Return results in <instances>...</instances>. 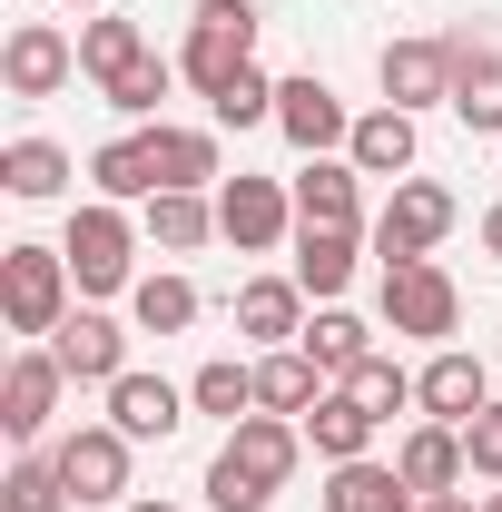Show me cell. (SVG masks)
I'll return each mask as SVG.
<instances>
[{"mask_svg": "<svg viewBox=\"0 0 502 512\" xmlns=\"http://www.w3.org/2000/svg\"><path fill=\"white\" fill-rule=\"evenodd\" d=\"M296 463H306V424H296V414H247V424H227V444L207 463V512H266L286 493Z\"/></svg>", "mask_w": 502, "mask_h": 512, "instance_id": "6da1fadb", "label": "cell"}, {"mask_svg": "<svg viewBox=\"0 0 502 512\" xmlns=\"http://www.w3.org/2000/svg\"><path fill=\"white\" fill-rule=\"evenodd\" d=\"M138 217L128 207H109V197H79L69 207V227H60V256H69V276H79V296H128L138 286Z\"/></svg>", "mask_w": 502, "mask_h": 512, "instance_id": "7a4b0ae2", "label": "cell"}, {"mask_svg": "<svg viewBox=\"0 0 502 512\" xmlns=\"http://www.w3.org/2000/svg\"><path fill=\"white\" fill-rule=\"evenodd\" d=\"M69 296H79V276H69L60 247H0V325L20 335V345H50L69 325Z\"/></svg>", "mask_w": 502, "mask_h": 512, "instance_id": "3957f363", "label": "cell"}, {"mask_svg": "<svg viewBox=\"0 0 502 512\" xmlns=\"http://www.w3.org/2000/svg\"><path fill=\"white\" fill-rule=\"evenodd\" d=\"M256 0H197L188 10V50H178V79H188L197 99H217L237 69H256Z\"/></svg>", "mask_w": 502, "mask_h": 512, "instance_id": "277c9868", "label": "cell"}, {"mask_svg": "<svg viewBox=\"0 0 502 512\" xmlns=\"http://www.w3.org/2000/svg\"><path fill=\"white\" fill-rule=\"evenodd\" d=\"M375 316H384V335L453 345V325H463V286H453V266H434V256H414V266H384Z\"/></svg>", "mask_w": 502, "mask_h": 512, "instance_id": "5b68a950", "label": "cell"}, {"mask_svg": "<svg viewBox=\"0 0 502 512\" xmlns=\"http://www.w3.org/2000/svg\"><path fill=\"white\" fill-rule=\"evenodd\" d=\"M453 217H463V197L443 188V178H394V197L375 207V256L384 266H414V256H434L443 237H453Z\"/></svg>", "mask_w": 502, "mask_h": 512, "instance_id": "8992f818", "label": "cell"}, {"mask_svg": "<svg viewBox=\"0 0 502 512\" xmlns=\"http://www.w3.org/2000/svg\"><path fill=\"white\" fill-rule=\"evenodd\" d=\"M217 237H227L237 256H276L286 237H296V188H286V178L237 168V178L217 188Z\"/></svg>", "mask_w": 502, "mask_h": 512, "instance_id": "52a82bcc", "label": "cell"}, {"mask_svg": "<svg viewBox=\"0 0 502 512\" xmlns=\"http://www.w3.org/2000/svg\"><path fill=\"white\" fill-rule=\"evenodd\" d=\"M60 384H69V365L50 355V345H20V355L0 365V434H10L20 453H40L50 414H60Z\"/></svg>", "mask_w": 502, "mask_h": 512, "instance_id": "ba28073f", "label": "cell"}, {"mask_svg": "<svg viewBox=\"0 0 502 512\" xmlns=\"http://www.w3.org/2000/svg\"><path fill=\"white\" fill-rule=\"evenodd\" d=\"M128 434L119 424H79V434H60L50 444V463H60V483H69V503L89 512V503H128Z\"/></svg>", "mask_w": 502, "mask_h": 512, "instance_id": "9c48e42d", "label": "cell"}, {"mask_svg": "<svg viewBox=\"0 0 502 512\" xmlns=\"http://www.w3.org/2000/svg\"><path fill=\"white\" fill-rule=\"evenodd\" d=\"M69 79H79V40H69L60 20H20L0 40V89L10 99H60Z\"/></svg>", "mask_w": 502, "mask_h": 512, "instance_id": "30bf717a", "label": "cell"}, {"mask_svg": "<svg viewBox=\"0 0 502 512\" xmlns=\"http://www.w3.org/2000/svg\"><path fill=\"white\" fill-rule=\"evenodd\" d=\"M276 128H286V148H296V158H345L355 109H345L315 69H296V79H276Z\"/></svg>", "mask_w": 502, "mask_h": 512, "instance_id": "8fae6325", "label": "cell"}, {"mask_svg": "<svg viewBox=\"0 0 502 512\" xmlns=\"http://www.w3.org/2000/svg\"><path fill=\"white\" fill-rule=\"evenodd\" d=\"M483 404H493V365H483V355L434 345V355L414 365V414H424V424H473Z\"/></svg>", "mask_w": 502, "mask_h": 512, "instance_id": "7c38bea8", "label": "cell"}, {"mask_svg": "<svg viewBox=\"0 0 502 512\" xmlns=\"http://www.w3.org/2000/svg\"><path fill=\"white\" fill-rule=\"evenodd\" d=\"M375 89H384V109H453V40H384V60H375Z\"/></svg>", "mask_w": 502, "mask_h": 512, "instance_id": "4fadbf2b", "label": "cell"}, {"mask_svg": "<svg viewBox=\"0 0 502 512\" xmlns=\"http://www.w3.org/2000/svg\"><path fill=\"white\" fill-rule=\"evenodd\" d=\"M50 355L69 365V384H99V394H109V384L128 375V325L99 316V306H69V325L50 335Z\"/></svg>", "mask_w": 502, "mask_h": 512, "instance_id": "5bb4252c", "label": "cell"}, {"mask_svg": "<svg viewBox=\"0 0 502 512\" xmlns=\"http://www.w3.org/2000/svg\"><path fill=\"white\" fill-rule=\"evenodd\" d=\"M365 247H375L365 227H296V266H286V276L306 286L315 306H345V286H355Z\"/></svg>", "mask_w": 502, "mask_h": 512, "instance_id": "9a60e30c", "label": "cell"}, {"mask_svg": "<svg viewBox=\"0 0 502 512\" xmlns=\"http://www.w3.org/2000/svg\"><path fill=\"white\" fill-rule=\"evenodd\" d=\"M109 424H119L128 444H168V434L188 424V384H168V375H138V365H128V375L109 384Z\"/></svg>", "mask_w": 502, "mask_h": 512, "instance_id": "2e32d148", "label": "cell"}, {"mask_svg": "<svg viewBox=\"0 0 502 512\" xmlns=\"http://www.w3.org/2000/svg\"><path fill=\"white\" fill-rule=\"evenodd\" d=\"M286 188H296V227H365V168L355 158H306Z\"/></svg>", "mask_w": 502, "mask_h": 512, "instance_id": "e0dca14e", "label": "cell"}, {"mask_svg": "<svg viewBox=\"0 0 502 512\" xmlns=\"http://www.w3.org/2000/svg\"><path fill=\"white\" fill-rule=\"evenodd\" d=\"M325 394H335V375L315 365L306 345H266V355H256V414H296V424H306Z\"/></svg>", "mask_w": 502, "mask_h": 512, "instance_id": "ac0fdd59", "label": "cell"}, {"mask_svg": "<svg viewBox=\"0 0 502 512\" xmlns=\"http://www.w3.org/2000/svg\"><path fill=\"white\" fill-rule=\"evenodd\" d=\"M394 473L434 503V493H463L473 483V453H463V424H414L404 444H394Z\"/></svg>", "mask_w": 502, "mask_h": 512, "instance_id": "d6986e66", "label": "cell"}, {"mask_svg": "<svg viewBox=\"0 0 502 512\" xmlns=\"http://www.w3.org/2000/svg\"><path fill=\"white\" fill-rule=\"evenodd\" d=\"M345 158L365 168V178H414V158H424V128H414V109H365L355 119V138H345Z\"/></svg>", "mask_w": 502, "mask_h": 512, "instance_id": "ffe728a7", "label": "cell"}, {"mask_svg": "<svg viewBox=\"0 0 502 512\" xmlns=\"http://www.w3.org/2000/svg\"><path fill=\"white\" fill-rule=\"evenodd\" d=\"M158 188H168V178H158V138H148V128H128V138H109V148L89 158V197H109V207H148Z\"/></svg>", "mask_w": 502, "mask_h": 512, "instance_id": "44dd1931", "label": "cell"}, {"mask_svg": "<svg viewBox=\"0 0 502 512\" xmlns=\"http://www.w3.org/2000/svg\"><path fill=\"white\" fill-rule=\"evenodd\" d=\"M453 119L473 138H502V50L493 40H453Z\"/></svg>", "mask_w": 502, "mask_h": 512, "instance_id": "7402d4cb", "label": "cell"}, {"mask_svg": "<svg viewBox=\"0 0 502 512\" xmlns=\"http://www.w3.org/2000/svg\"><path fill=\"white\" fill-rule=\"evenodd\" d=\"M306 286H296V276H247V286H237V335H256V345H296V335H306Z\"/></svg>", "mask_w": 502, "mask_h": 512, "instance_id": "603a6c76", "label": "cell"}, {"mask_svg": "<svg viewBox=\"0 0 502 512\" xmlns=\"http://www.w3.org/2000/svg\"><path fill=\"white\" fill-rule=\"evenodd\" d=\"M424 493L394 473V453H365V463H325V512H414Z\"/></svg>", "mask_w": 502, "mask_h": 512, "instance_id": "cb8c5ba5", "label": "cell"}, {"mask_svg": "<svg viewBox=\"0 0 502 512\" xmlns=\"http://www.w3.org/2000/svg\"><path fill=\"white\" fill-rule=\"evenodd\" d=\"M138 227H148L158 256H197L207 237H217V197L207 188H158L148 207H138Z\"/></svg>", "mask_w": 502, "mask_h": 512, "instance_id": "d4e9b609", "label": "cell"}, {"mask_svg": "<svg viewBox=\"0 0 502 512\" xmlns=\"http://www.w3.org/2000/svg\"><path fill=\"white\" fill-rule=\"evenodd\" d=\"M138 60H148V30H138L128 10H89V20H79V79L109 89V79H128Z\"/></svg>", "mask_w": 502, "mask_h": 512, "instance_id": "484cf974", "label": "cell"}, {"mask_svg": "<svg viewBox=\"0 0 502 512\" xmlns=\"http://www.w3.org/2000/svg\"><path fill=\"white\" fill-rule=\"evenodd\" d=\"M375 414H365V404H355V394H345V384H335V394H325V404H315L306 414V444H315V463H365V453H375Z\"/></svg>", "mask_w": 502, "mask_h": 512, "instance_id": "4316f807", "label": "cell"}, {"mask_svg": "<svg viewBox=\"0 0 502 512\" xmlns=\"http://www.w3.org/2000/svg\"><path fill=\"white\" fill-rule=\"evenodd\" d=\"M69 178H79V168H69V148H60V138H10V148H0V188L20 197V207L60 197Z\"/></svg>", "mask_w": 502, "mask_h": 512, "instance_id": "83f0119b", "label": "cell"}, {"mask_svg": "<svg viewBox=\"0 0 502 512\" xmlns=\"http://www.w3.org/2000/svg\"><path fill=\"white\" fill-rule=\"evenodd\" d=\"M148 138H158V178H168V188H227V168H217V128L158 119Z\"/></svg>", "mask_w": 502, "mask_h": 512, "instance_id": "f1b7e54d", "label": "cell"}, {"mask_svg": "<svg viewBox=\"0 0 502 512\" xmlns=\"http://www.w3.org/2000/svg\"><path fill=\"white\" fill-rule=\"evenodd\" d=\"M128 325H138V335H188L197 325V286L178 276V266L138 276V286H128Z\"/></svg>", "mask_w": 502, "mask_h": 512, "instance_id": "f546056e", "label": "cell"}, {"mask_svg": "<svg viewBox=\"0 0 502 512\" xmlns=\"http://www.w3.org/2000/svg\"><path fill=\"white\" fill-rule=\"evenodd\" d=\"M296 345H306L315 365H325V375L345 384V375H355V365H365V355H375V325H365V316H345V306H315Z\"/></svg>", "mask_w": 502, "mask_h": 512, "instance_id": "4dcf8cb0", "label": "cell"}, {"mask_svg": "<svg viewBox=\"0 0 502 512\" xmlns=\"http://www.w3.org/2000/svg\"><path fill=\"white\" fill-rule=\"evenodd\" d=\"M188 404H197V414H217V424H247V414H256V365L207 355V365L188 375Z\"/></svg>", "mask_w": 502, "mask_h": 512, "instance_id": "1f68e13d", "label": "cell"}, {"mask_svg": "<svg viewBox=\"0 0 502 512\" xmlns=\"http://www.w3.org/2000/svg\"><path fill=\"white\" fill-rule=\"evenodd\" d=\"M168 99H178V60H158V50L128 69V79H109V109H119V119H138V128H158V109H168Z\"/></svg>", "mask_w": 502, "mask_h": 512, "instance_id": "d6a6232c", "label": "cell"}, {"mask_svg": "<svg viewBox=\"0 0 502 512\" xmlns=\"http://www.w3.org/2000/svg\"><path fill=\"white\" fill-rule=\"evenodd\" d=\"M0 512H79V503H69V483H60L50 453H20V463L0 473Z\"/></svg>", "mask_w": 502, "mask_h": 512, "instance_id": "836d02e7", "label": "cell"}, {"mask_svg": "<svg viewBox=\"0 0 502 512\" xmlns=\"http://www.w3.org/2000/svg\"><path fill=\"white\" fill-rule=\"evenodd\" d=\"M345 394H355V404H365V414H375V424H394V414H414V375H404V365H394V355H365V365H355V375H345Z\"/></svg>", "mask_w": 502, "mask_h": 512, "instance_id": "e575fe53", "label": "cell"}, {"mask_svg": "<svg viewBox=\"0 0 502 512\" xmlns=\"http://www.w3.org/2000/svg\"><path fill=\"white\" fill-rule=\"evenodd\" d=\"M266 119H276V79H266V69H237V79L207 99V128H266Z\"/></svg>", "mask_w": 502, "mask_h": 512, "instance_id": "d590c367", "label": "cell"}, {"mask_svg": "<svg viewBox=\"0 0 502 512\" xmlns=\"http://www.w3.org/2000/svg\"><path fill=\"white\" fill-rule=\"evenodd\" d=\"M463 453H473V483H502V394L463 424Z\"/></svg>", "mask_w": 502, "mask_h": 512, "instance_id": "8d00e7d4", "label": "cell"}, {"mask_svg": "<svg viewBox=\"0 0 502 512\" xmlns=\"http://www.w3.org/2000/svg\"><path fill=\"white\" fill-rule=\"evenodd\" d=\"M414 512H483V503H473V483H463V493H434V503H414Z\"/></svg>", "mask_w": 502, "mask_h": 512, "instance_id": "74e56055", "label": "cell"}, {"mask_svg": "<svg viewBox=\"0 0 502 512\" xmlns=\"http://www.w3.org/2000/svg\"><path fill=\"white\" fill-rule=\"evenodd\" d=\"M483 256H493V266H502V197H493V207H483Z\"/></svg>", "mask_w": 502, "mask_h": 512, "instance_id": "f35d334b", "label": "cell"}, {"mask_svg": "<svg viewBox=\"0 0 502 512\" xmlns=\"http://www.w3.org/2000/svg\"><path fill=\"white\" fill-rule=\"evenodd\" d=\"M119 512H178V503H158V493H148V503H119Z\"/></svg>", "mask_w": 502, "mask_h": 512, "instance_id": "ab89813d", "label": "cell"}, {"mask_svg": "<svg viewBox=\"0 0 502 512\" xmlns=\"http://www.w3.org/2000/svg\"><path fill=\"white\" fill-rule=\"evenodd\" d=\"M69 10H109V0H69Z\"/></svg>", "mask_w": 502, "mask_h": 512, "instance_id": "60d3db41", "label": "cell"}, {"mask_svg": "<svg viewBox=\"0 0 502 512\" xmlns=\"http://www.w3.org/2000/svg\"><path fill=\"white\" fill-rule=\"evenodd\" d=\"M483 512H502V493H483Z\"/></svg>", "mask_w": 502, "mask_h": 512, "instance_id": "b9f144b4", "label": "cell"}]
</instances>
